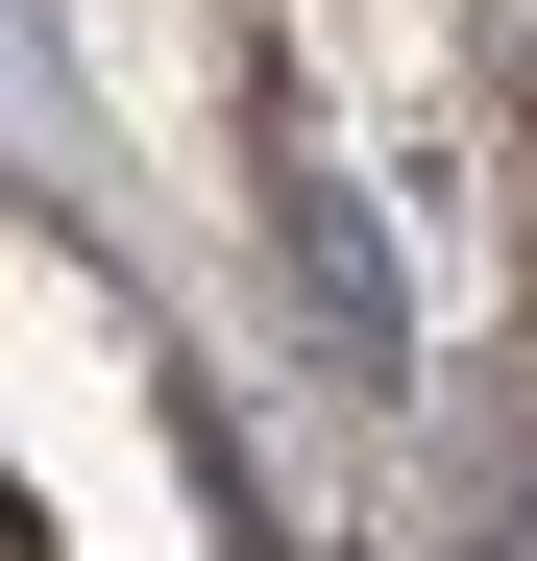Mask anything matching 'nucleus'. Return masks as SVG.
Wrapping results in <instances>:
<instances>
[{"mask_svg": "<svg viewBox=\"0 0 537 561\" xmlns=\"http://www.w3.org/2000/svg\"><path fill=\"white\" fill-rule=\"evenodd\" d=\"M465 561H537V489H513V513H489V537H465Z\"/></svg>", "mask_w": 537, "mask_h": 561, "instance_id": "nucleus-1", "label": "nucleus"}]
</instances>
